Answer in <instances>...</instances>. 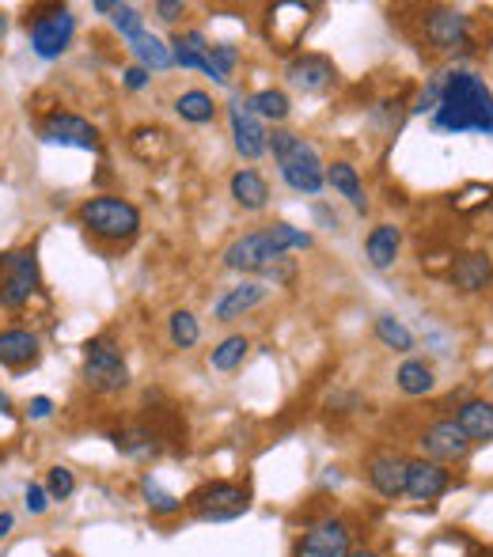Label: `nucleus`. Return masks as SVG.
<instances>
[{
	"instance_id": "obj_35",
	"label": "nucleus",
	"mask_w": 493,
	"mask_h": 557,
	"mask_svg": "<svg viewBox=\"0 0 493 557\" xmlns=\"http://www.w3.org/2000/svg\"><path fill=\"white\" fill-rule=\"evenodd\" d=\"M270 239H274V247L281 254H289V251H308L311 247V235L308 232H300V228H293V224H274L270 228Z\"/></svg>"
},
{
	"instance_id": "obj_45",
	"label": "nucleus",
	"mask_w": 493,
	"mask_h": 557,
	"mask_svg": "<svg viewBox=\"0 0 493 557\" xmlns=\"http://www.w3.org/2000/svg\"><path fill=\"white\" fill-rule=\"evenodd\" d=\"M315 216H319V220H323V224H330V228H338V220H334V216H330L327 209H323V205H319V209H315Z\"/></svg>"
},
{
	"instance_id": "obj_30",
	"label": "nucleus",
	"mask_w": 493,
	"mask_h": 557,
	"mask_svg": "<svg viewBox=\"0 0 493 557\" xmlns=\"http://www.w3.org/2000/svg\"><path fill=\"white\" fill-rule=\"evenodd\" d=\"M247 353H251V342H247L243 334H232V338H224V342L209 353V364H213L217 372H236L239 364L247 360Z\"/></svg>"
},
{
	"instance_id": "obj_18",
	"label": "nucleus",
	"mask_w": 493,
	"mask_h": 557,
	"mask_svg": "<svg viewBox=\"0 0 493 557\" xmlns=\"http://www.w3.org/2000/svg\"><path fill=\"white\" fill-rule=\"evenodd\" d=\"M448 281L459 288V292H482V288L493 281V258L486 254H463L452 262V273H448Z\"/></svg>"
},
{
	"instance_id": "obj_37",
	"label": "nucleus",
	"mask_w": 493,
	"mask_h": 557,
	"mask_svg": "<svg viewBox=\"0 0 493 557\" xmlns=\"http://www.w3.org/2000/svg\"><path fill=\"white\" fill-rule=\"evenodd\" d=\"M46 493H50V501H69L76 493V474L69 467H54L46 474Z\"/></svg>"
},
{
	"instance_id": "obj_24",
	"label": "nucleus",
	"mask_w": 493,
	"mask_h": 557,
	"mask_svg": "<svg viewBox=\"0 0 493 557\" xmlns=\"http://www.w3.org/2000/svg\"><path fill=\"white\" fill-rule=\"evenodd\" d=\"M129 50H133V57L141 61V69L145 72H167L175 61H171V46H164L156 35H137L129 38Z\"/></svg>"
},
{
	"instance_id": "obj_46",
	"label": "nucleus",
	"mask_w": 493,
	"mask_h": 557,
	"mask_svg": "<svg viewBox=\"0 0 493 557\" xmlns=\"http://www.w3.org/2000/svg\"><path fill=\"white\" fill-rule=\"evenodd\" d=\"M8 410H12V402H8V395L0 391V414H8Z\"/></svg>"
},
{
	"instance_id": "obj_22",
	"label": "nucleus",
	"mask_w": 493,
	"mask_h": 557,
	"mask_svg": "<svg viewBox=\"0 0 493 557\" xmlns=\"http://www.w3.org/2000/svg\"><path fill=\"white\" fill-rule=\"evenodd\" d=\"M232 198H236L239 209H247V213H258V209H266V201H270V186L266 179L251 171V167H243L232 175Z\"/></svg>"
},
{
	"instance_id": "obj_20",
	"label": "nucleus",
	"mask_w": 493,
	"mask_h": 557,
	"mask_svg": "<svg viewBox=\"0 0 493 557\" xmlns=\"http://www.w3.org/2000/svg\"><path fill=\"white\" fill-rule=\"evenodd\" d=\"M38 360V334L31 330H4L0 334V364L4 368H27Z\"/></svg>"
},
{
	"instance_id": "obj_28",
	"label": "nucleus",
	"mask_w": 493,
	"mask_h": 557,
	"mask_svg": "<svg viewBox=\"0 0 493 557\" xmlns=\"http://www.w3.org/2000/svg\"><path fill=\"white\" fill-rule=\"evenodd\" d=\"M175 110H179V118H183V122L205 126V122H213L217 103H213V95H205V91H183V95L175 99Z\"/></svg>"
},
{
	"instance_id": "obj_29",
	"label": "nucleus",
	"mask_w": 493,
	"mask_h": 557,
	"mask_svg": "<svg viewBox=\"0 0 493 557\" xmlns=\"http://www.w3.org/2000/svg\"><path fill=\"white\" fill-rule=\"evenodd\" d=\"M114 440V448L129 455V459H148V455H156L160 451V440H156V432L148 429H126L118 432V436H110Z\"/></svg>"
},
{
	"instance_id": "obj_32",
	"label": "nucleus",
	"mask_w": 493,
	"mask_h": 557,
	"mask_svg": "<svg viewBox=\"0 0 493 557\" xmlns=\"http://www.w3.org/2000/svg\"><path fill=\"white\" fill-rule=\"evenodd\" d=\"M376 338L387 345V349H395V353H410L414 349V334L402 326V319L395 315H380L376 319Z\"/></svg>"
},
{
	"instance_id": "obj_9",
	"label": "nucleus",
	"mask_w": 493,
	"mask_h": 557,
	"mask_svg": "<svg viewBox=\"0 0 493 557\" xmlns=\"http://www.w3.org/2000/svg\"><path fill=\"white\" fill-rule=\"evenodd\" d=\"M277 258H285V254L274 247L270 232H247L224 251V266L236 273H266Z\"/></svg>"
},
{
	"instance_id": "obj_10",
	"label": "nucleus",
	"mask_w": 493,
	"mask_h": 557,
	"mask_svg": "<svg viewBox=\"0 0 493 557\" xmlns=\"http://www.w3.org/2000/svg\"><path fill=\"white\" fill-rule=\"evenodd\" d=\"M228 122H232V137H236L239 156L258 160V156L270 148V133H266V126H262L255 114H251L247 99H232V107H228Z\"/></svg>"
},
{
	"instance_id": "obj_14",
	"label": "nucleus",
	"mask_w": 493,
	"mask_h": 557,
	"mask_svg": "<svg viewBox=\"0 0 493 557\" xmlns=\"http://www.w3.org/2000/svg\"><path fill=\"white\" fill-rule=\"evenodd\" d=\"M467 27H471V19L463 16V12H456V8H433L425 16V38L437 50H456V46H463Z\"/></svg>"
},
{
	"instance_id": "obj_41",
	"label": "nucleus",
	"mask_w": 493,
	"mask_h": 557,
	"mask_svg": "<svg viewBox=\"0 0 493 557\" xmlns=\"http://www.w3.org/2000/svg\"><path fill=\"white\" fill-rule=\"evenodd\" d=\"M122 76H126V88H129V91H141V88L148 84V72L141 69V65H133V69H126Z\"/></svg>"
},
{
	"instance_id": "obj_19",
	"label": "nucleus",
	"mask_w": 493,
	"mask_h": 557,
	"mask_svg": "<svg viewBox=\"0 0 493 557\" xmlns=\"http://www.w3.org/2000/svg\"><path fill=\"white\" fill-rule=\"evenodd\" d=\"M456 425L463 429V436H467L471 444H486V440H493V402H486V398L463 402L459 414H456Z\"/></svg>"
},
{
	"instance_id": "obj_27",
	"label": "nucleus",
	"mask_w": 493,
	"mask_h": 557,
	"mask_svg": "<svg viewBox=\"0 0 493 557\" xmlns=\"http://www.w3.org/2000/svg\"><path fill=\"white\" fill-rule=\"evenodd\" d=\"M399 391L402 395H429L433 391V383H437V376H433V368L425 364V360H406L399 368Z\"/></svg>"
},
{
	"instance_id": "obj_4",
	"label": "nucleus",
	"mask_w": 493,
	"mask_h": 557,
	"mask_svg": "<svg viewBox=\"0 0 493 557\" xmlns=\"http://www.w3.org/2000/svg\"><path fill=\"white\" fill-rule=\"evenodd\" d=\"M84 383L99 395H114L129 387V364L110 338H92L84 345Z\"/></svg>"
},
{
	"instance_id": "obj_5",
	"label": "nucleus",
	"mask_w": 493,
	"mask_h": 557,
	"mask_svg": "<svg viewBox=\"0 0 493 557\" xmlns=\"http://www.w3.org/2000/svg\"><path fill=\"white\" fill-rule=\"evenodd\" d=\"M27 31H31V50L42 61H57L76 35V16L69 8H46L35 12V19H27Z\"/></svg>"
},
{
	"instance_id": "obj_38",
	"label": "nucleus",
	"mask_w": 493,
	"mask_h": 557,
	"mask_svg": "<svg viewBox=\"0 0 493 557\" xmlns=\"http://www.w3.org/2000/svg\"><path fill=\"white\" fill-rule=\"evenodd\" d=\"M23 497H27L23 504H27V512H31V516H42V512L50 508V493H46V486H27Z\"/></svg>"
},
{
	"instance_id": "obj_2",
	"label": "nucleus",
	"mask_w": 493,
	"mask_h": 557,
	"mask_svg": "<svg viewBox=\"0 0 493 557\" xmlns=\"http://www.w3.org/2000/svg\"><path fill=\"white\" fill-rule=\"evenodd\" d=\"M270 148H274V160L281 167V179L289 182L296 194H319L327 186V167L304 137H296L289 129H274Z\"/></svg>"
},
{
	"instance_id": "obj_11",
	"label": "nucleus",
	"mask_w": 493,
	"mask_h": 557,
	"mask_svg": "<svg viewBox=\"0 0 493 557\" xmlns=\"http://www.w3.org/2000/svg\"><path fill=\"white\" fill-rule=\"evenodd\" d=\"M421 451L429 463H456L471 451V440L463 436L456 421H437L421 432Z\"/></svg>"
},
{
	"instance_id": "obj_33",
	"label": "nucleus",
	"mask_w": 493,
	"mask_h": 557,
	"mask_svg": "<svg viewBox=\"0 0 493 557\" xmlns=\"http://www.w3.org/2000/svg\"><path fill=\"white\" fill-rule=\"evenodd\" d=\"M167 330H171V342L179 345V349H194L201 338V326L190 311H175V315L167 319Z\"/></svg>"
},
{
	"instance_id": "obj_13",
	"label": "nucleus",
	"mask_w": 493,
	"mask_h": 557,
	"mask_svg": "<svg viewBox=\"0 0 493 557\" xmlns=\"http://www.w3.org/2000/svg\"><path fill=\"white\" fill-rule=\"evenodd\" d=\"M406 467H410V459H402L399 451H376L368 459V482L380 497L395 501L406 493Z\"/></svg>"
},
{
	"instance_id": "obj_16",
	"label": "nucleus",
	"mask_w": 493,
	"mask_h": 557,
	"mask_svg": "<svg viewBox=\"0 0 493 557\" xmlns=\"http://www.w3.org/2000/svg\"><path fill=\"white\" fill-rule=\"evenodd\" d=\"M285 76H289V84L300 91H327L338 72H334V65H330L327 57L304 54V57H296V61H289Z\"/></svg>"
},
{
	"instance_id": "obj_39",
	"label": "nucleus",
	"mask_w": 493,
	"mask_h": 557,
	"mask_svg": "<svg viewBox=\"0 0 493 557\" xmlns=\"http://www.w3.org/2000/svg\"><path fill=\"white\" fill-rule=\"evenodd\" d=\"M293 273H296V266L289 262V258H277L274 266L262 273V277H266V281H274V285H285V281H293Z\"/></svg>"
},
{
	"instance_id": "obj_15",
	"label": "nucleus",
	"mask_w": 493,
	"mask_h": 557,
	"mask_svg": "<svg viewBox=\"0 0 493 557\" xmlns=\"http://www.w3.org/2000/svg\"><path fill=\"white\" fill-rule=\"evenodd\" d=\"M444 489H448V470L440 463L418 459L406 467V497L410 501H437Z\"/></svg>"
},
{
	"instance_id": "obj_48",
	"label": "nucleus",
	"mask_w": 493,
	"mask_h": 557,
	"mask_svg": "<svg viewBox=\"0 0 493 557\" xmlns=\"http://www.w3.org/2000/svg\"><path fill=\"white\" fill-rule=\"evenodd\" d=\"M4 31H8V19L0 16V38H4Z\"/></svg>"
},
{
	"instance_id": "obj_26",
	"label": "nucleus",
	"mask_w": 493,
	"mask_h": 557,
	"mask_svg": "<svg viewBox=\"0 0 493 557\" xmlns=\"http://www.w3.org/2000/svg\"><path fill=\"white\" fill-rule=\"evenodd\" d=\"M205 54H209V42H205V35H198V31H186V35H179L171 42V61H175L179 69H201V65H205Z\"/></svg>"
},
{
	"instance_id": "obj_3",
	"label": "nucleus",
	"mask_w": 493,
	"mask_h": 557,
	"mask_svg": "<svg viewBox=\"0 0 493 557\" xmlns=\"http://www.w3.org/2000/svg\"><path fill=\"white\" fill-rule=\"evenodd\" d=\"M80 224L107 243H126L141 232V213L137 205H129L126 198H92L80 205Z\"/></svg>"
},
{
	"instance_id": "obj_7",
	"label": "nucleus",
	"mask_w": 493,
	"mask_h": 557,
	"mask_svg": "<svg viewBox=\"0 0 493 557\" xmlns=\"http://www.w3.org/2000/svg\"><path fill=\"white\" fill-rule=\"evenodd\" d=\"M247 489L236 486V482H213V486H201L194 497H190V508L194 516L205 523H224L236 520L247 512Z\"/></svg>"
},
{
	"instance_id": "obj_6",
	"label": "nucleus",
	"mask_w": 493,
	"mask_h": 557,
	"mask_svg": "<svg viewBox=\"0 0 493 557\" xmlns=\"http://www.w3.org/2000/svg\"><path fill=\"white\" fill-rule=\"evenodd\" d=\"M0 307L16 311L31 300V292L38 288V258L35 251H8L0 254Z\"/></svg>"
},
{
	"instance_id": "obj_21",
	"label": "nucleus",
	"mask_w": 493,
	"mask_h": 557,
	"mask_svg": "<svg viewBox=\"0 0 493 557\" xmlns=\"http://www.w3.org/2000/svg\"><path fill=\"white\" fill-rule=\"evenodd\" d=\"M399 251H402V232L395 224L372 228V235H368V243H365V254H368V262H372V270H391Z\"/></svg>"
},
{
	"instance_id": "obj_23",
	"label": "nucleus",
	"mask_w": 493,
	"mask_h": 557,
	"mask_svg": "<svg viewBox=\"0 0 493 557\" xmlns=\"http://www.w3.org/2000/svg\"><path fill=\"white\" fill-rule=\"evenodd\" d=\"M327 182L342 194V198H349V205L357 209V213H368V198H365V186H361V179H357V167L346 160L330 163L327 167Z\"/></svg>"
},
{
	"instance_id": "obj_40",
	"label": "nucleus",
	"mask_w": 493,
	"mask_h": 557,
	"mask_svg": "<svg viewBox=\"0 0 493 557\" xmlns=\"http://www.w3.org/2000/svg\"><path fill=\"white\" fill-rule=\"evenodd\" d=\"M156 12H160V19L175 23V19L186 12V4H183V0H160V4H156Z\"/></svg>"
},
{
	"instance_id": "obj_17",
	"label": "nucleus",
	"mask_w": 493,
	"mask_h": 557,
	"mask_svg": "<svg viewBox=\"0 0 493 557\" xmlns=\"http://www.w3.org/2000/svg\"><path fill=\"white\" fill-rule=\"evenodd\" d=\"M262 300H266V285L243 281V285L228 288V292L220 296L217 307H213V315H217V323H236V319H243L247 311H255Z\"/></svg>"
},
{
	"instance_id": "obj_43",
	"label": "nucleus",
	"mask_w": 493,
	"mask_h": 557,
	"mask_svg": "<svg viewBox=\"0 0 493 557\" xmlns=\"http://www.w3.org/2000/svg\"><path fill=\"white\" fill-rule=\"evenodd\" d=\"M12 512H0V539H4V535H8V531H12Z\"/></svg>"
},
{
	"instance_id": "obj_25",
	"label": "nucleus",
	"mask_w": 493,
	"mask_h": 557,
	"mask_svg": "<svg viewBox=\"0 0 493 557\" xmlns=\"http://www.w3.org/2000/svg\"><path fill=\"white\" fill-rule=\"evenodd\" d=\"M247 107H251V114H255L258 122H285V118H289V95L277 88L255 91V95L247 99Z\"/></svg>"
},
{
	"instance_id": "obj_36",
	"label": "nucleus",
	"mask_w": 493,
	"mask_h": 557,
	"mask_svg": "<svg viewBox=\"0 0 493 557\" xmlns=\"http://www.w3.org/2000/svg\"><path fill=\"white\" fill-rule=\"evenodd\" d=\"M110 23L118 27V35L126 38H137L145 35V16L133 8V4H114V12H110Z\"/></svg>"
},
{
	"instance_id": "obj_42",
	"label": "nucleus",
	"mask_w": 493,
	"mask_h": 557,
	"mask_svg": "<svg viewBox=\"0 0 493 557\" xmlns=\"http://www.w3.org/2000/svg\"><path fill=\"white\" fill-rule=\"evenodd\" d=\"M54 414V402H50V398H31V417H35V421H46V417Z\"/></svg>"
},
{
	"instance_id": "obj_8",
	"label": "nucleus",
	"mask_w": 493,
	"mask_h": 557,
	"mask_svg": "<svg viewBox=\"0 0 493 557\" xmlns=\"http://www.w3.org/2000/svg\"><path fill=\"white\" fill-rule=\"evenodd\" d=\"M38 137L46 144H65V148H84V152H99L103 141H99V129L80 118V114H69V110H54L46 114V122L38 126Z\"/></svg>"
},
{
	"instance_id": "obj_34",
	"label": "nucleus",
	"mask_w": 493,
	"mask_h": 557,
	"mask_svg": "<svg viewBox=\"0 0 493 557\" xmlns=\"http://www.w3.org/2000/svg\"><path fill=\"white\" fill-rule=\"evenodd\" d=\"M141 497H145V504L152 508V512H156V516H175V512L183 508V501H179L175 493L160 489L156 482H152V478H145V482H141Z\"/></svg>"
},
{
	"instance_id": "obj_1",
	"label": "nucleus",
	"mask_w": 493,
	"mask_h": 557,
	"mask_svg": "<svg viewBox=\"0 0 493 557\" xmlns=\"http://www.w3.org/2000/svg\"><path fill=\"white\" fill-rule=\"evenodd\" d=\"M433 126L444 133H482L493 141V91L475 72H444Z\"/></svg>"
},
{
	"instance_id": "obj_47",
	"label": "nucleus",
	"mask_w": 493,
	"mask_h": 557,
	"mask_svg": "<svg viewBox=\"0 0 493 557\" xmlns=\"http://www.w3.org/2000/svg\"><path fill=\"white\" fill-rule=\"evenodd\" d=\"M349 557H380V554H372V550H349Z\"/></svg>"
},
{
	"instance_id": "obj_31",
	"label": "nucleus",
	"mask_w": 493,
	"mask_h": 557,
	"mask_svg": "<svg viewBox=\"0 0 493 557\" xmlns=\"http://www.w3.org/2000/svg\"><path fill=\"white\" fill-rule=\"evenodd\" d=\"M236 61H239L236 46H232V42H220V46H209L201 72H205V76H213L217 84H228V76H232V69H236Z\"/></svg>"
},
{
	"instance_id": "obj_44",
	"label": "nucleus",
	"mask_w": 493,
	"mask_h": 557,
	"mask_svg": "<svg viewBox=\"0 0 493 557\" xmlns=\"http://www.w3.org/2000/svg\"><path fill=\"white\" fill-rule=\"evenodd\" d=\"M92 8L99 12V16H110V12H114V4H110V0H95Z\"/></svg>"
},
{
	"instance_id": "obj_12",
	"label": "nucleus",
	"mask_w": 493,
	"mask_h": 557,
	"mask_svg": "<svg viewBox=\"0 0 493 557\" xmlns=\"http://www.w3.org/2000/svg\"><path fill=\"white\" fill-rule=\"evenodd\" d=\"M293 557H349V527L342 520L315 523L308 535L296 542Z\"/></svg>"
}]
</instances>
